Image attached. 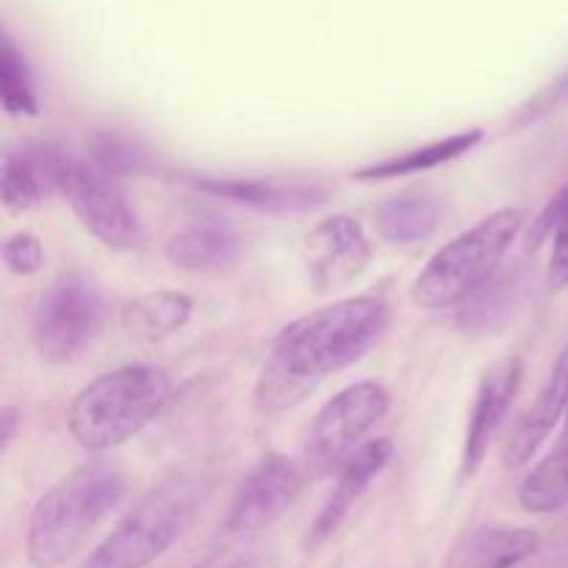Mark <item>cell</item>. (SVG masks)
<instances>
[{
    "mask_svg": "<svg viewBox=\"0 0 568 568\" xmlns=\"http://www.w3.org/2000/svg\"><path fill=\"white\" fill-rule=\"evenodd\" d=\"M388 303L381 297H347L288 322L275 336L255 383L261 414H277L303 403L325 375L364 358L386 333Z\"/></svg>",
    "mask_w": 568,
    "mask_h": 568,
    "instance_id": "obj_1",
    "label": "cell"
},
{
    "mask_svg": "<svg viewBox=\"0 0 568 568\" xmlns=\"http://www.w3.org/2000/svg\"><path fill=\"white\" fill-rule=\"evenodd\" d=\"M125 497L116 466L87 464L55 483L33 505L28 521V560L33 568L64 566Z\"/></svg>",
    "mask_w": 568,
    "mask_h": 568,
    "instance_id": "obj_2",
    "label": "cell"
},
{
    "mask_svg": "<svg viewBox=\"0 0 568 568\" xmlns=\"http://www.w3.org/2000/svg\"><path fill=\"white\" fill-rule=\"evenodd\" d=\"M170 377L155 366H122L83 386L67 425L89 453H105L142 433L170 403Z\"/></svg>",
    "mask_w": 568,
    "mask_h": 568,
    "instance_id": "obj_3",
    "label": "cell"
},
{
    "mask_svg": "<svg viewBox=\"0 0 568 568\" xmlns=\"http://www.w3.org/2000/svg\"><path fill=\"white\" fill-rule=\"evenodd\" d=\"M521 225H525V211L499 209L466 233L455 236L419 272L414 292H410L414 303L427 311L466 303L471 294L480 292L497 275Z\"/></svg>",
    "mask_w": 568,
    "mask_h": 568,
    "instance_id": "obj_4",
    "label": "cell"
},
{
    "mask_svg": "<svg viewBox=\"0 0 568 568\" xmlns=\"http://www.w3.org/2000/svg\"><path fill=\"white\" fill-rule=\"evenodd\" d=\"M200 510V480L172 475L144 494L89 558L87 568H148L186 532Z\"/></svg>",
    "mask_w": 568,
    "mask_h": 568,
    "instance_id": "obj_5",
    "label": "cell"
},
{
    "mask_svg": "<svg viewBox=\"0 0 568 568\" xmlns=\"http://www.w3.org/2000/svg\"><path fill=\"white\" fill-rule=\"evenodd\" d=\"M105 303L98 283L81 270L55 277L33 314V344L48 364L81 361L103 333Z\"/></svg>",
    "mask_w": 568,
    "mask_h": 568,
    "instance_id": "obj_6",
    "label": "cell"
},
{
    "mask_svg": "<svg viewBox=\"0 0 568 568\" xmlns=\"http://www.w3.org/2000/svg\"><path fill=\"white\" fill-rule=\"evenodd\" d=\"M388 392L375 381L355 383L338 392L316 414L308 436V460L320 471L333 469L338 460L347 464L358 453V442L388 414Z\"/></svg>",
    "mask_w": 568,
    "mask_h": 568,
    "instance_id": "obj_7",
    "label": "cell"
},
{
    "mask_svg": "<svg viewBox=\"0 0 568 568\" xmlns=\"http://www.w3.org/2000/svg\"><path fill=\"white\" fill-rule=\"evenodd\" d=\"M67 203L72 205L81 225L92 236H98L105 247L131 250L142 239V222L136 211L128 205L125 194L114 183V178L105 175L92 161L72 159L61 181Z\"/></svg>",
    "mask_w": 568,
    "mask_h": 568,
    "instance_id": "obj_8",
    "label": "cell"
},
{
    "mask_svg": "<svg viewBox=\"0 0 568 568\" xmlns=\"http://www.w3.org/2000/svg\"><path fill=\"white\" fill-rule=\"evenodd\" d=\"M303 488V471L292 458L266 453L253 466L227 510V532H255L281 519Z\"/></svg>",
    "mask_w": 568,
    "mask_h": 568,
    "instance_id": "obj_9",
    "label": "cell"
},
{
    "mask_svg": "<svg viewBox=\"0 0 568 568\" xmlns=\"http://www.w3.org/2000/svg\"><path fill=\"white\" fill-rule=\"evenodd\" d=\"M303 255L311 286L327 294L349 286L364 275L372 258V244L361 222L347 214H336L331 220H322L308 233Z\"/></svg>",
    "mask_w": 568,
    "mask_h": 568,
    "instance_id": "obj_10",
    "label": "cell"
},
{
    "mask_svg": "<svg viewBox=\"0 0 568 568\" xmlns=\"http://www.w3.org/2000/svg\"><path fill=\"white\" fill-rule=\"evenodd\" d=\"M521 375H525V369H521L519 358L497 361L483 375L475 405H471L469 430H466L464 438V458H460V477L464 480L475 475L483 460H486L488 449H491L494 438L503 427L505 414H508L510 403L519 392Z\"/></svg>",
    "mask_w": 568,
    "mask_h": 568,
    "instance_id": "obj_11",
    "label": "cell"
},
{
    "mask_svg": "<svg viewBox=\"0 0 568 568\" xmlns=\"http://www.w3.org/2000/svg\"><path fill=\"white\" fill-rule=\"evenodd\" d=\"M72 155L55 144H31L26 150H9L0 170V197L9 214L33 209L44 194L61 192V181Z\"/></svg>",
    "mask_w": 568,
    "mask_h": 568,
    "instance_id": "obj_12",
    "label": "cell"
},
{
    "mask_svg": "<svg viewBox=\"0 0 568 568\" xmlns=\"http://www.w3.org/2000/svg\"><path fill=\"white\" fill-rule=\"evenodd\" d=\"M394 455V444L388 438H372V442L361 444L358 453L344 464L342 475H338L336 488L327 497L325 508L320 510V516L314 519L308 530V547L316 549L333 538L338 532V527L347 521V516L353 514L355 505L361 503V497L366 494L369 483L381 475L388 466Z\"/></svg>",
    "mask_w": 568,
    "mask_h": 568,
    "instance_id": "obj_13",
    "label": "cell"
},
{
    "mask_svg": "<svg viewBox=\"0 0 568 568\" xmlns=\"http://www.w3.org/2000/svg\"><path fill=\"white\" fill-rule=\"evenodd\" d=\"M194 186L214 197L253 205L272 214L311 211L327 200V189L320 183L288 181V178H203V181H194Z\"/></svg>",
    "mask_w": 568,
    "mask_h": 568,
    "instance_id": "obj_14",
    "label": "cell"
},
{
    "mask_svg": "<svg viewBox=\"0 0 568 568\" xmlns=\"http://www.w3.org/2000/svg\"><path fill=\"white\" fill-rule=\"evenodd\" d=\"M564 414H568V347L560 353L547 386L538 394L536 405L519 416L503 447V460L508 469H519L538 453L549 433L555 430Z\"/></svg>",
    "mask_w": 568,
    "mask_h": 568,
    "instance_id": "obj_15",
    "label": "cell"
},
{
    "mask_svg": "<svg viewBox=\"0 0 568 568\" xmlns=\"http://www.w3.org/2000/svg\"><path fill=\"white\" fill-rule=\"evenodd\" d=\"M192 308L194 303L189 294L159 288V292L139 294L136 300H131L122 311V325L139 342L155 344L183 331L192 320Z\"/></svg>",
    "mask_w": 568,
    "mask_h": 568,
    "instance_id": "obj_16",
    "label": "cell"
},
{
    "mask_svg": "<svg viewBox=\"0 0 568 568\" xmlns=\"http://www.w3.org/2000/svg\"><path fill=\"white\" fill-rule=\"evenodd\" d=\"M166 258L189 272H211L231 266L242 253V242L225 225H192L178 231L164 247Z\"/></svg>",
    "mask_w": 568,
    "mask_h": 568,
    "instance_id": "obj_17",
    "label": "cell"
},
{
    "mask_svg": "<svg viewBox=\"0 0 568 568\" xmlns=\"http://www.w3.org/2000/svg\"><path fill=\"white\" fill-rule=\"evenodd\" d=\"M442 220V203L427 192H403L377 209V233L392 244H416Z\"/></svg>",
    "mask_w": 568,
    "mask_h": 568,
    "instance_id": "obj_18",
    "label": "cell"
},
{
    "mask_svg": "<svg viewBox=\"0 0 568 568\" xmlns=\"http://www.w3.org/2000/svg\"><path fill=\"white\" fill-rule=\"evenodd\" d=\"M483 139L480 128H471V131L453 133V136L442 139V142H430L425 148L408 150V153L392 155L386 161H377V164L364 166V170L355 172L358 181H386V178H399V175H414V172H427L436 170V166L447 164V161L460 159V155L469 153L471 148H477Z\"/></svg>",
    "mask_w": 568,
    "mask_h": 568,
    "instance_id": "obj_19",
    "label": "cell"
},
{
    "mask_svg": "<svg viewBox=\"0 0 568 568\" xmlns=\"http://www.w3.org/2000/svg\"><path fill=\"white\" fill-rule=\"evenodd\" d=\"M541 547V538L530 527H494L477 532L466 547V568H516Z\"/></svg>",
    "mask_w": 568,
    "mask_h": 568,
    "instance_id": "obj_20",
    "label": "cell"
},
{
    "mask_svg": "<svg viewBox=\"0 0 568 568\" xmlns=\"http://www.w3.org/2000/svg\"><path fill=\"white\" fill-rule=\"evenodd\" d=\"M521 508L530 514H555L568 505V447L549 455L525 477L519 488Z\"/></svg>",
    "mask_w": 568,
    "mask_h": 568,
    "instance_id": "obj_21",
    "label": "cell"
},
{
    "mask_svg": "<svg viewBox=\"0 0 568 568\" xmlns=\"http://www.w3.org/2000/svg\"><path fill=\"white\" fill-rule=\"evenodd\" d=\"M516 275H494L480 292L471 294L460 308V327L464 331L491 333L503 325L516 305Z\"/></svg>",
    "mask_w": 568,
    "mask_h": 568,
    "instance_id": "obj_22",
    "label": "cell"
},
{
    "mask_svg": "<svg viewBox=\"0 0 568 568\" xmlns=\"http://www.w3.org/2000/svg\"><path fill=\"white\" fill-rule=\"evenodd\" d=\"M0 92H3V109L14 116H37L39 103L33 92L31 72H28L26 59L17 50L11 39L3 42V55H0Z\"/></svg>",
    "mask_w": 568,
    "mask_h": 568,
    "instance_id": "obj_23",
    "label": "cell"
},
{
    "mask_svg": "<svg viewBox=\"0 0 568 568\" xmlns=\"http://www.w3.org/2000/svg\"><path fill=\"white\" fill-rule=\"evenodd\" d=\"M89 161L105 175H125V172H139L144 166V153L120 133L100 131L89 139Z\"/></svg>",
    "mask_w": 568,
    "mask_h": 568,
    "instance_id": "obj_24",
    "label": "cell"
},
{
    "mask_svg": "<svg viewBox=\"0 0 568 568\" xmlns=\"http://www.w3.org/2000/svg\"><path fill=\"white\" fill-rule=\"evenodd\" d=\"M3 264L14 275H37L44 264V247L33 233H14L3 244Z\"/></svg>",
    "mask_w": 568,
    "mask_h": 568,
    "instance_id": "obj_25",
    "label": "cell"
},
{
    "mask_svg": "<svg viewBox=\"0 0 568 568\" xmlns=\"http://www.w3.org/2000/svg\"><path fill=\"white\" fill-rule=\"evenodd\" d=\"M568 192V186H566ZM549 286L555 292H564L568 286V203L564 216H560L558 227L552 236V255H549Z\"/></svg>",
    "mask_w": 568,
    "mask_h": 568,
    "instance_id": "obj_26",
    "label": "cell"
},
{
    "mask_svg": "<svg viewBox=\"0 0 568 568\" xmlns=\"http://www.w3.org/2000/svg\"><path fill=\"white\" fill-rule=\"evenodd\" d=\"M564 103H568V75L560 78L558 83H552V89H547V92H544L541 98L530 105L527 116H532V120H536V116L549 114V111H558Z\"/></svg>",
    "mask_w": 568,
    "mask_h": 568,
    "instance_id": "obj_27",
    "label": "cell"
},
{
    "mask_svg": "<svg viewBox=\"0 0 568 568\" xmlns=\"http://www.w3.org/2000/svg\"><path fill=\"white\" fill-rule=\"evenodd\" d=\"M0 425H3V449L9 447L11 438H14V427H17V410L14 408H6L3 410V419H0Z\"/></svg>",
    "mask_w": 568,
    "mask_h": 568,
    "instance_id": "obj_28",
    "label": "cell"
}]
</instances>
